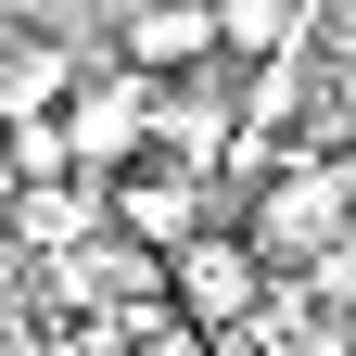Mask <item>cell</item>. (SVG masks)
<instances>
[{
  "mask_svg": "<svg viewBox=\"0 0 356 356\" xmlns=\"http://www.w3.org/2000/svg\"><path fill=\"white\" fill-rule=\"evenodd\" d=\"M331 242H356V178H343V153H280V165H254L242 254L293 280V267H318Z\"/></svg>",
  "mask_w": 356,
  "mask_h": 356,
  "instance_id": "1",
  "label": "cell"
},
{
  "mask_svg": "<svg viewBox=\"0 0 356 356\" xmlns=\"http://www.w3.org/2000/svg\"><path fill=\"white\" fill-rule=\"evenodd\" d=\"M51 127H64V165H89V178H115V165H140L153 153V76H76L64 102H51Z\"/></svg>",
  "mask_w": 356,
  "mask_h": 356,
  "instance_id": "2",
  "label": "cell"
},
{
  "mask_svg": "<svg viewBox=\"0 0 356 356\" xmlns=\"http://www.w3.org/2000/svg\"><path fill=\"white\" fill-rule=\"evenodd\" d=\"M102 229H115V242H140V254H178L191 229H216V216H204V178H191V165L140 153V165H115V178H102Z\"/></svg>",
  "mask_w": 356,
  "mask_h": 356,
  "instance_id": "3",
  "label": "cell"
},
{
  "mask_svg": "<svg viewBox=\"0 0 356 356\" xmlns=\"http://www.w3.org/2000/svg\"><path fill=\"white\" fill-rule=\"evenodd\" d=\"M204 64H216V13H204V0H140V13H127V76L178 89Z\"/></svg>",
  "mask_w": 356,
  "mask_h": 356,
  "instance_id": "4",
  "label": "cell"
},
{
  "mask_svg": "<svg viewBox=\"0 0 356 356\" xmlns=\"http://www.w3.org/2000/svg\"><path fill=\"white\" fill-rule=\"evenodd\" d=\"M165 280H178V305H191V318H242L267 267L242 254V229H191V242L165 254Z\"/></svg>",
  "mask_w": 356,
  "mask_h": 356,
  "instance_id": "5",
  "label": "cell"
},
{
  "mask_svg": "<svg viewBox=\"0 0 356 356\" xmlns=\"http://www.w3.org/2000/svg\"><path fill=\"white\" fill-rule=\"evenodd\" d=\"M216 13V51L229 64H293L305 51V0H204Z\"/></svg>",
  "mask_w": 356,
  "mask_h": 356,
  "instance_id": "6",
  "label": "cell"
},
{
  "mask_svg": "<svg viewBox=\"0 0 356 356\" xmlns=\"http://www.w3.org/2000/svg\"><path fill=\"white\" fill-rule=\"evenodd\" d=\"M13 293H26V242L0 229V305H13Z\"/></svg>",
  "mask_w": 356,
  "mask_h": 356,
  "instance_id": "7",
  "label": "cell"
}]
</instances>
